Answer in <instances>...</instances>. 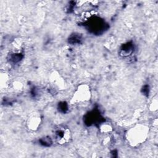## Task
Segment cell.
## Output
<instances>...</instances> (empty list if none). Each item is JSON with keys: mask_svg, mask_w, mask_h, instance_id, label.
I'll use <instances>...</instances> for the list:
<instances>
[{"mask_svg": "<svg viewBox=\"0 0 158 158\" xmlns=\"http://www.w3.org/2000/svg\"><path fill=\"white\" fill-rule=\"evenodd\" d=\"M56 139L60 144H65L70 139V133L67 128H61L58 129L56 131Z\"/></svg>", "mask_w": 158, "mask_h": 158, "instance_id": "6da1fadb", "label": "cell"}]
</instances>
